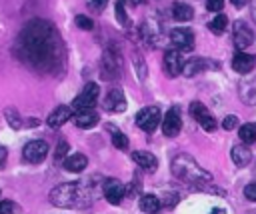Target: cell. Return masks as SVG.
Listing matches in <instances>:
<instances>
[{
  "label": "cell",
  "mask_w": 256,
  "mask_h": 214,
  "mask_svg": "<svg viewBox=\"0 0 256 214\" xmlns=\"http://www.w3.org/2000/svg\"><path fill=\"white\" fill-rule=\"evenodd\" d=\"M182 64H184V58H182L180 50L170 48V50L164 52V72L170 78H174V76H178L182 72Z\"/></svg>",
  "instance_id": "8fae6325"
},
{
  "label": "cell",
  "mask_w": 256,
  "mask_h": 214,
  "mask_svg": "<svg viewBox=\"0 0 256 214\" xmlns=\"http://www.w3.org/2000/svg\"><path fill=\"white\" fill-rule=\"evenodd\" d=\"M22 58L38 70H58L64 60L60 34L46 20H32L20 34Z\"/></svg>",
  "instance_id": "6da1fadb"
},
{
  "label": "cell",
  "mask_w": 256,
  "mask_h": 214,
  "mask_svg": "<svg viewBox=\"0 0 256 214\" xmlns=\"http://www.w3.org/2000/svg\"><path fill=\"white\" fill-rule=\"evenodd\" d=\"M124 194H126V190H124V186L118 180L104 182V196H106V200L110 204H120L122 198H124Z\"/></svg>",
  "instance_id": "2e32d148"
},
{
  "label": "cell",
  "mask_w": 256,
  "mask_h": 214,
  "mask_svg": "<svg viewBox=\"0 0 256 214\" xmlns=\"http://www.w3.org/2000/svg\"><path fill=\"white\" fill-rule=\"evenodd\" d=\"M132 160L142 168V170H148V172H154L158 168V158L150 152H144V150H138V152H132Z\"/></svg>",
  "instance_id": "e0dca14e"
},
{
  "label": "cell",
  "mask_w": 256,
  "mask_h": 214,
  "mask_svg": "<svg viewBox=\"0 0 256 214\" xmlns=\"http://www.w3.org/2000/svg\"><path fill=\"white\" fill-rule=\"evenodd\" d=\"M190 116L208 132L216 130V118L210 114V110L202 104V102H192L190 104Z\"/></svg>",
  "instance_id": "9c48e42d"
},
{
  "label": "cell",
  "mask_w": 256,
  "mask_h": 214,
  "mask_svg": "<svg viewBox=\"0 0 256 214\" xmlns=\"http://www.w3.org/2000/svg\"><path fill=\"white\" fill-rule=\"evenodd\" d=\"M170 42L174 44L176 50L180 52H188L194 48V32L186 26H180V28H172L170 30Z\"/></svg>",
  "instance_id": "52a82bcc"
},
{
  "label": "cell",
  "mask_w": 256,
  "mask_h": 214,
  "mask_svg": "<svg viewBox=\"0 0 256 214\" xmlns=\"http://www.w3.org/2000/svg\"><path fill=\"white\" fill-rule=\"evenodd\" d=\"M4 116H6V122H8L12 128H16V130L22 128L24 120L20 118V114L16 112V108H12V106H10V108H4Z\"/></svg>",
  "instance_id": "484cf974"
},
{
  "label": "cell",
  "mask_w": 256,
  "mask_h": 214,
  "mask_svg": "<svg viewBox=\"0 0 256 214\" xmlns=\"http://www.w3.org/2000/svg\"><path fill=\"white\" fill-rule=\"evenodd\" d=\"M244 196H246L248 200L256 202V182H252V184H246V186H244Z\"/></svg>",
  "instance_id": "d6a6232c"
},
{
  "label": "cell",
  "mask_w": 256,
  "mask_h": 214,
  "mask_svg": "<svg viewBox=\"0 0 256 214\" xmlns=\"http://www.w3.org/2000/svg\"><path fill=\"white\" fill-rule=\"evenodd\" d=\"M98 94H100L98 84H96V82H88V84L82 88V92L72 100V110H76V112H80V110H90V108L96 104Z\"/></svg>",
  "instance_id": "277c9868"
},
{
  "label": "cell",
  "mask_w": 256,
  "mask_h": 214,
  "mask_svg": "<svg viewBox=\"0 0 256 214\" xmlns=\"http://www.w3.org/2000/svg\"><path fill=\"white\" fill-rule=\"evenodd\" d=\"M160 206H162V202H160V198L154 196V194H144V196L140 198V210L146 212V214H156V212L160 210Z\"/></svg>",
  "instance_id": "7402d4cb"
},
{
  "label": "cell",
  "mask_w": 256,
  "mask_h": 214,
  "mask_svg": "<svg viewBox=\"0 0 256 214\" xmlns=\"http://www.w3.org/2000/svg\"><path fill=\"white\" fill-rule=\"evenodd\" d=\"M232 68L238 72V74H248L250 70L256 68V56L254 54H246V52H236L234 58H232Z\"/></svg>",
  "instance_id": "5bb4252c"
},
{
  "label": "cell",
  "mask_w": 256,
  "mask_h": 214,
  "mask_svg": "<svg viewBox=\"0 0 256 214\" xmlns=\"http://www.w3.org/2000/svg\"><path fill=\"white\" fill-rule=\"evenodd\" d=\"M230 156H232V162H234L238 168L248 166V162H250V158H252V154H250L248 146H244V144H236V146H232Z\"/></svg>",
  "instance_id": "d6986e66"
},
{
  "label": "cell",
  "mask_w": 256,
  "mask_h": 214,
  "mask_svg": "<svg viewBox=\"0 0 256 214\" xmlns=\"http://www.w3.org/2000/svg\"><path fill=\"white\" fill-rule=\"evenodd\" d=\"M90 4H92V8H94V10H98V12H100V10H104V8H106L108 0H90Z\"/></svg>",
  "instance_id": "d590c367"
},
{
  "label": "cell",
  "mask_w": 256,
  "mask_h": 214,
  "mask_svg": "<svg viewBox=\"0 0 256 214\" xmlns=\"http://www.w3.org/2000/svg\"><path fill=\"white\" fill-rule=\"evenodd\" d=\"M232 42H234V46H236L238 50H244V48H248V46L254 42V32L250 30V26H248L246 22L238 20V22L234 24Z\"/></svg>",
  "instance_id": "30bf717a"
},
{
  "label": "cell",
  "mask_w": 256,
  "mask_h": 214,
  "mask_svg": "<svg viewBox=\"0 0 256 214\" xmlns=\"http://www.w3.org/2000/svg\"><path fill=\"white\" fill-rule=\"evenodd\" d=\"M252 18L256 20V2H254V6H252Z\"/></svg>",
  "instance_id": "ab89813d"
},
{
  "label": "cell",
  "mask_w": 256,
  "mask_h": 214,
  "mask_svg": "<svg viewBox=\"0 0 256 214\" xmlns=\"http://www.w3.org/2000/svg\"><path fill=\"white\" fill-rule=\"evenodd\" d=\"M206 64H208V62H206L204 58H190V60H186V62L182 64V72H180V74H184V76H194V74L206 70Z\"/></svg>",
  "instance_id": "44dd1931"
},
{
  "label": "cell",
  "mask_w": 256,
  "mask_h": 214,
  "mask_svg": "<svg viewBox=\"0 0 256 214\" xmlns=\"http://www.w3.org/2000/svg\"><path fill=\"white\" fill-rule=\"evenodd\" d=\"M226 26H228V18H226L224 14H218V16H214V18L208 22L210 32H214V34H222V32L226 30Z\"/></svg>",
  "instance_id": "d4e9b609"
},
{
  "label": "cell",
  "mask_w": 256,
  "mask_h": 214,
  "mask_svg": "<svg viewBox=\"0 0 256 214\" xmlns=\"http://www.w3.org/2000/svg\"><path fill=\"white\" fill-rule=\"evenodd\" d=\"M76 26H78L80 30H92V28H94V22H92V18H88V16H84V14H78V16H76Z\"/></svg>",
  "instance_id": "f546056e"
},
{
  "label": "cell",
  "mask_w": 256,
  "mask_h": 214,
  "mask_svg": "<svg viewBox=\"0 0 256 214\" xmlns=\"http://www.w3.org/2000/svg\"><path fill=\"white\" fill-rule=\"evenodd\" d=\"M172 172L176 178L190 182V184H200V182H212L210 172H206L204 168L198 166V162L192 156L186 154H178L172 160Z\"/></svg>",
  "instance_id": "3957f363"
},
{
  "label": "cell",
  "mask_w": 256,
  "mask_h": 214,
  "mask_svg": "<svg viewBox=\"0 0 256 214\" xmlns=\"http://www.w3.org/2000/svg\"><path fill=\"white\" fill-rule=\"evenodd\" d=\"M116 18H118V22H120L124 28L130 26V18H128V14H126V10H124V0H116Z\"/></svg>",
  "instance_id": "4316f807"
},
{
  "label": "cell",
  "mask_w": 256,
  "mask_h": 214,
  "mask_svg": "<svg viewBox=\"0 0 256 214\" xmlns=\"http://www.w3.org/2000/svg\"><path fill=\"white\" fill-rule=\"evenodd\" d=\"M172 16H174L178 22H188V20L194 16V10H192V6H188L186 2H174V6H172Z\"/></svg>",
  "instance_id": "603a6c76"
},
{
  "label": "cell",
  "mask_w": 256,
  "mask_h": 214,
  "mask_svg": "<svg viewBox=\"0 0 256 214\" xmlns=\"http://www.w3.org/2000/svg\"><path fill=\"white\" fill-rule=\"evenodd\" d=\"M206 8L210 12H220L224 8V0H206Z\"/></svg>",
  "instance_id": "1f68e13d"
},
{
  "label": "cell",
  "mask_w": 256,
  "mask_h": 214,
  "mask_svg": "<svg viewBox=\"0 0 256 214\" xmlns=\"http://www.w3.org/2000/svg\"><path fill=\"white\" fill-rule=\"evenodd\" d=\"M46 156H48V144H46V140H30L24 146V150H22V158L26 162H30V164H38Z\"/></svg>",
  "instance_id": "ba28073f"
},
{
  "label": "cell",
  "mask_w": 256,
  "mask_h": 214,
  "mask_svg": "<svg viewBox=\"0 0 256 214\" xmlns=\"http://www.w3.org/2000/svg\"><path fill=\"white\" fill-rule=\"evenodd\" d=\"M232 2V6H236V8H244L246 4H248V0H230Z\"/></svg>",
  "instance_id": "74e56055"
},
{
  "label": "cell",
  "mask_w": 256,
  "mask_h": 214,
  "mask_svg": "<svg viewBox=\"0 0 256 214\" xmlns=\"http://www.w3.org/2000/svg\"><path fill=\"white\" fill-rule=\"evenodd\" d=\"M178 202V194H174V192H170V194H166V200H164V206H174Z\"/></svg>",
  "instance_id": "e575fe53"
},
{
  "label": "cell",
  "mask_w": 256,
  "mask_h": 214,
  "mask_svg": "<svg viewBox=\"0 0 256 214\" xmlns=\"http://www.w3.org/2000/svg\"><path fill=\"white\" fill-rule=\"evenodd\" d=\"M238 134H240V140H242L244 144H252V142H256V122H248V124L240 126Z\"/></svg>",
  "instance_id": "cb8c5ba5"
},
{
  "label": "cell",
  "mask_w": 256,
  "mask_h": 214,
  "mask_svg": "<svg viewBox=\"0 0 256 214\" xmlns=\"http://www.w3.org/2000/svg\"><path fill=\"white\" fill-rule=\"evenodd\" d=\"M14 212V204L12 202H0V214H12Z\"/></svg>",
  "instance_id": "836d02e7"
},
{
  "label": "cell",
  "mask_w": 256,
  "mask_h": 214,
  "mask_svg": "<svg viewBox=\"0 0 256 214\" xmlns=\"http://www.w3.org/2000/svg\"><path fill=\"white\" fill-rule=\"evenodd\" d=\"M112 144H114L118 150H126V148L130 146V142H128V138H126V134H122L120 130H116V132L112 134Z\"/></svg>",
  "instance_id": "83f0119b"
},
{
  "label": "cell",
  "mask_w": 256,
  "mask_h": 214,
  "mask_svg": "<svg viewBox=\"0 0 256 214\" xmlns=\"http://www.w3.org/2000/svg\"><path fill=\"white\" fill-rule=\"evenodd\" d=\"M102 106H104V110H108V112H122V110H126V98H124V92H122L120 88L110 90V92L106 94Z\"/></svg>",
  "instance_id": "4fadbf2b"
},
{
  "label": "cell",
  "mask_w": 256,
  "mask_h": 214,
  "mask_svg": "<svg viewBox=\"0 0 256 214\" xmlns=\"http://www.w3.org/2000/svg\"><path fill=\"white\" fill-rule=\"evenodd\" d=\"M94 194L90 192V188H86L80 182L60 184L50 192V202L60 208H82V206H88Z\"/></svg>",
  "instance_id": "7a4b0ae2"
},
{
  "label": "cell",
  "mask_w": 256,
  "mask_h": 214,
  "mask_svg": "<svg viewBox=\"0 0 256 214\" xmlns=\"http://www.w3.org/2000/svg\"><path fill=\"white\" fill-rule=\"evenodd\" d=\"M128 2H130V4H134V6H136V4H142V2H144V0H128Z\"/></svg>",
  "instance_id": "f35d334b"
},
{
  "label": "cell",
  "mask_w": 256,
  "mask_h": 214,
  "mask_svg": "<svg viewBox=\"0 0 256 214\" xmlns=\"http://www.w3.org/2000/svg\"><path fill=\"white\" fill-rule=\"evenodd\" d=\"M180 128H182V120H180V112L178 108H170L166 112V116L162 118V132L168 136V138H174L180 134Z\"/></svg>",
  "instance_id": "7c38bea8"
},
{
  "label": "cell",
  "mask_w": 256,
  "mask_h": 214,
  "mask_svg": "<svg viewBox=\"0 0 256 214\" xmlns=\"http://www.w3.org/2000/svg\"><path fill=\"white\" fill-rule=\"evenodd\" d=\"M222 126H224L226 130H234V128L238 126V116H234V114L226 116V118H224V122H222Z\"/></svg>",
  "instance_id": "4dcf8cb0"
},
{
  "label": "cell",
  "mask_w": 256,
  "mask_h": 214,
  "mask_svg": "<svg viewBox=\"0 0 256 214\" xmlns=\"http://www.w3.org/2000/svg\"><path fill=\"white\" fill-rule=\"evenodd\" d=\"M120 66H122V58L114 48H108L102 56V78L106 80H114L120 74Z\"/></svg>",
  "instance_id": "5b68a950"
},
{
  "label": "cell",
  "mask_w": 256,
  "mask_h": 214,
  "mask_svg": "<svg viewBox=\"0 0 256 214\" xmlns=\"http://www.w3.org/2000/svg\"><path fill=\"white\" fill-rule=\"evenodd\" d=\"M70 118H72V108L70 106H56V110H52L50 116H48V126L56 130V128L64 126Z\"/></svg>",
  "instance_id": "9a60e30c"
},
{
  "label": "cell",
  "mask_w": 256,
  "mask_h": 214,
  "mask_svg": "<svg viewBox=\"0 0 256 214\" xmlns=\"http://www.w3.org/2000/svg\"><path fill=\"white\" fill-rule=\"evenodd\" d=\"M68 154V142L66 140H60L58 146H56V152H54V162H62Z\"/></svg>",
  "instance_id": "f1b7e54d"
},
{
  "label": "cell",
  "mask_w": 256,
  "mask_h": 214,
  "mask_svg": "<svg viewBox=\"0 0 256 214\" xmlns=\"http://www.w3.org/2000/svg\"><path fill=\"white\" fill-rule=\"evenodd\" d=\"M6 156H8V150H6L4 146H0V168H2L4 162H6Z\"/></svg>",
  "instance_id": "8d00e7d4"
},
{
  "label": "cell",
  "mask_w": 256,
  "mask_h": 214,
  "mask_svg": "<svg viewBox=\"0 0 256 214\" xmlns=\"http://www.w3.org/2000/svg\"><path fill=\"white\" fill-rule=\"evenodd\" d=\"M88 166V158L84 154H70L64 158V168L68 172H82Z\"/></svg>",
  "instance_id": "ffe728a7"
},
{
  "label": "cell",
  "mask_w": 256,
  "mask_h": 214,
  "mask_svg": "<svg viewBox=\"0 0 256 214\" xmlns=\"http://www.w3.org/2000/svg\"><path fill=\"white\" fill-rule=\"evenodd\" d=\"M74 122H76L78 128L88 130V128H94V126L98 124V114H96L92 108H90V110H80V112H76Z\"/></svg>",
  "instance_id": "ac0fdd59"
},
{
  "label": "cell",
  "mask_w": 256,
  "mask_h": 214,
  "mask_svg": "<svg viewBox=\"0 0 256 214\" xmlns=\"http://www.w3.org/2000/svg\"><path fill=\"white\" fill-rule=\"evenodd\" d=\"M162 116L158 106H146L136 114V126L142 128L144 132H154V128L160 124Z\"/></svg>",
  "instance_id": "8992f818"
}]
</instances>
